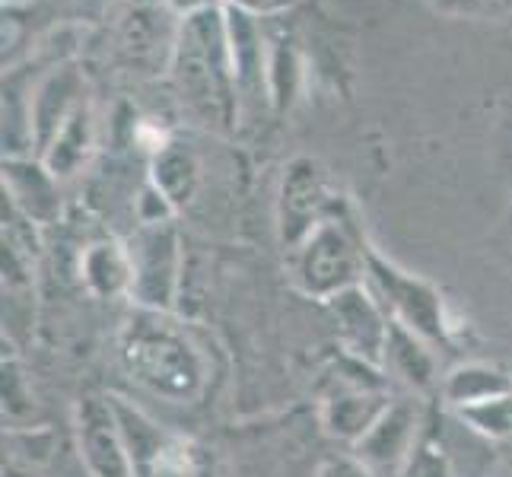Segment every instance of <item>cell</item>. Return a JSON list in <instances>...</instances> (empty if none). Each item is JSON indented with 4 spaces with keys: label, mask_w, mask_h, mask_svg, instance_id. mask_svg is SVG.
<instances>
[{
    "label": "cell",
    "mask_w": 512,
    "mask_h": 477,
    "mask_svg": "<svg viewBox=\"0 0 512 477\" xmlns=\"http://www.w3.org/2000/svg\"><path fill=\"white\" fill-rule=\"evenodd\" d=\"M118 357L128 376L150 395L185 404L207 385V357L172 312L134 309L118 334Z\"/></svg>",
    "instance_id": "obj_1"
},
{
    "label": "cell",
    "mask_w": 512,
    "mask_h": 477,
    "mask_svg": "<svg viewBox=\"0 0 512 477\" xmlns=\"http://www.w3.org/2000/svg\"><path fill=\"white\" fill-rule=\"evenodd\" d=\"M172 80L204 112L229 118L239 105L226 10L185 16L172 45Z\"/></svg>",
    "instance_id": "obj_2"
},
{
    "label": "cell",
    "mask_w": 512,
    "mask_h": 477,
    "mask_svg": "<svg viewBox=\"0 0 512 477\" xmlns=\"http://www.w3.org/2000/svg\"><path fill=\"white\" fill-rule=\"evenodd\" d=\"M366 255L363 229L341 201L331 217L290 249V280L303 296L328 303L331 296L366 284Z\"/></svg>",
    "instance_id": "obj_3"
},
{
    "label": "cell",
    "mask_w": 512,
    "mask_h": 477,
    "mask_svg": "<svg viewBox=\"0 0 512 477\" xmlns=\"http://www.w3.org/2000/svg\"><path fill=\"white\" fill-rule=\"evenodd\" d=\"M366 287L376 293V299L395 325L414 331L417 338L433 344L436 350L452 344L458 325L439 287L398 268L395 261H388L373 245H369L366 255Z\"/></svg>",
    "instance_id": "obj_4"
},
{
    "label": "cell",
    "mask_w": 512,
    "mask_h": 477,
    "mask_svg": "<svg viewBox=\"0 0 512 477\" xmlns=\"http://www.w3.org/2000/svg\"><path fill=\"white\" fill-rule=\"evenodd\" d=\"M128 249L134 261L131 303L137 309L172 312L182 284V242L175 226H140Z\"/></svg>",
    "instance_id": "obj_5"
},
{
    "label": "cell",
    "mask_w": 512,
    "mask_h": 477,
    "mask_svg": "<svg viewBox=\"0 0 512 477\" xmlns=\"http://www.w3.org/2000/svg\"><path fill=\"white\" fill-rule=\"evenodd\" d=\"M338 204L341 198L331 191L325 169L309 156L293 159L284 169L277 198V229L287 252L303 242L325 217H331Z\"/></svg>",
    "instance_id": "obj_6"
},
{
    "label": "cell",
    "mask_w": 512,
    "mask_h": 477,
    "mask_svg": "<svg viewBox=\"0 0 512 477\" xmlns=\"http://www.w3.org/2000/svg\"><path fill=\"white\" fill-rule=\"evenodd\" d=\"M80 462L90 477H134V465L118 427L112 395H86L74 408Z\"/></svg>",
    "instance_id": "obj_7"
},
{
    "label": "cell",
    "mask_w": 512,
    "mask_h": 477,
    "mask_svg": "<svg viewBox=\"0 0 512 477\" xmlns=\"http://www.w3.org/2000/svg\"><path fill=\"white\" fill-rule=\"evenodd\" d=\"M325 309L331 312L334 325H338V341H341L344 353L379 366L392 318H388V312L382 309L376 293L366 284H357L338 296H331Z\"/></svg>",
    "instance_id": "obj_8"
},
{
    "label": "cell",
    "mask_w": 512,
    "mask_h": 477,
    "mask_svg": "<svg viewBox=\"0 0 512 477\" xmlns=\"http://www.w3.org/2000/svg\"><path fill=\"white\" fill-rule=\"evenodd\" d=\"M423 439V408L414 398H392L353 452L376 471H404L417 443Z\"/></svg>",
    "instance_id": "obj_9"
},
{
    "label": "cell",
    "mask_w": 512,
    "mask_h": 477,
    "mask_svg": "<svg viewBox=\"0 0 512 477\" xmlns=\"http://www.w3.org/2000/svg\"><path fill=\"white\" fill-rule=\"evenodd\" d=\"M4 201L35 226H51L61 217V179L42 159H4Z\"/></svg>",
    "instance_id": "obj_10"
},
{
    "label": "cell",
    "mask_w": 512,
    "mask_h": 477,
    "mask_svg": "<svg viewBox=\"0 0 512 477\" xmlns=\"http://www.w3.org/2000/svg\"><path fill=\"white\" fill-rule=\"evenodd\" d=\"M433 350L436 347L417 338L414 331L392 322L379 366L388 379L401 382L404 388H411V392H427V388L436 385V353Z\"/></svg>",
    "instance_id": "obj_11"
},
{
    "label": "cell",
    "mask_w": 512,
    "mask_h": 477,
    "mask_svg": "<svg viewBox=\"0 0 512 477\" xmlns=\"http://www.w3.org/2000/svg\"><path fill=\"white\" fill-rule=\"evenodd\" d=\"M80 277L96 299H118L134 290V261L131 249L118 239H99L86 245L80 255Z\"/></svg>",
    "instance_id": "obj_12"
},
{
    "label": "cell",
    "mask_w": 512,
    "mask_h": 477,
    "mask_svg": "<svg viewBox=\"0 0 512 477\" xmlns=\"http://www.w3.org/2000/svg\"><path fill=\"white\" fill-rule=\"evenodd\" d=\"M29 102H32L35 150L42 153L51 140H55V134L64 128V121L83 105V83L77 74H70V70H58V74H51L39 90H35Z\"/></svg>",
    "instance_id": "obj_13"
},
{
    "label": "cell",
    "mask_w": 512,
    "mask_h": 477,
    "mask_svg": "<svg viewBox=\"0 0 512 477\" xmlns=\"http://www.w3.org/2000/svg\"><path fill=\"white\" fill-rule=\"evenodd\" d=\"M112 404H115L118 427H121V436H125L128 455H131L134 477H147L150 468L169 452V446L175 443V436H169L163 427H156V420H150L128 398L112 395Z\"/></svg>",
    "instance_id": "obj_14"
},
{
    "label": "cell",
    "mask_w": 512,
    "mask_h": 477,
    "mask_svg": "<svg viewBox=\"0 0 512 477\" xmlns=\"http://www.w3.org/2000/svg\"><path fill=\"white\" fill-rule=\"evenodd\" d=\"M90 153H93V109L83 102L64 121V128L55 134V140L39 153V159L58 179H70V175H77L86 166Z\"/></svg>",
    "instance_id": "obj_15"
},
{
    "label": "cell",
    "mask_w": 512,
    "mask_h": 477,
    "mask_svg": "<svg viewBox=\"0 0 512 477\" xmlns=\"http://www.w3.org/2000/svg\"><path fill=\"white\" fill-rule=\"evenodd\" d=\"M512 392V376L490 363H462L443 379V401L452 411Z\"/></svg>",
    "instance_id": "obj_16"
},
{
    "label": "cell",
    "mask_w": 512,
    "mask_h": 477,
    "mask_svg": "<svg viewBox=\"0 0 512 477\" xmlns=\"http://www.w3.org/2000/svg\"><path fill=\"white\" fill-rule=\"evenodd\" d=\"M150 182L175 204V210H179L194 198V194H198L201 166H198V159H194L191 150H185L182 144H169L166 150H160L153 156Z\"/></svg>",
    "instance_id": "obj_17"
},
{
    "label": "cell",
    "mask_w": 512,
    "mask_h": 477,
    "mask_svg": "<svg viewBox=\"0 0 512 477\" xmlns=\"http://www.w3.org/2000/svg\"><path fill=\"white\" fill-rule=\"evenodd\" d=\"M455 417L462 420L471 433L490 439V443H500V439L512 436V392L468 404V408H458Z\"/></svg>",
    "instance_id": "obj_18"
},
{
    "label": "cell",
    "mask_w": 512,
    "mask_h": 477,
    "mask_svg": "<svg viewBox=\"0 0 512 477\" xmlns=\"http://www.w3.org/2000/svg\"><path fill=\"white\" fill-rule=\"evenodd\" d=\"M401 477H452V468H449L446 452L436 446V439L423 433V439L417 443L411 462L404 465Z\"/></svg>",
    "instance_id": "obj_19"
},
{
    "label": "cell",
    "mask_w": 512,
    "mask_h": 477,
    "mask_svg": "<svg viewBox=\"0 0 512 477\" xmlns=\"http://www.w3.org/2000/svg\"><path fill=\"white\" fill-rule=\"evenodd\" d=\"M175 214H179V210H175V204L153 182H147L144 191H140V198H137V220H140V226H163V223H172Z\"/></svg>",
    "instance_id": "obj_20"
},
{
    "label": "cell",
    "mask_w": 512,
    "mask_h": 477,
    "mask_svg": "<svg viewBox=\"0 0 512 477\" xmlns=\"http://www.w3.org/2000/svg\"><path fill=\"white\" fill-rule=\"evenodd\" d=\"M20 411H32V395L23 392V376L20 369H16V363L4 360V414L10 420H20Z\"/></svg>",
    "instance_id": "obj_21"
},
{
    "label": "cell",
    "mask_w": 512,
    "mask_h": 477,
    "mask_svg": "<svg viewBox=\"0 0 512 477\" xmlns=\"http://www.w3.org/2000/svg\"><path fill=\"white\" fill-rule=\"evenodd\" d=\"M315 477H379L373 465H366L357 452H341V455H328L325 462L315 471Z\"/></svg>",
    "instance_id": "obj_22"
},
{
    "label": "cell",
    "mask_w": 512,
    "mask_h": 477,
    "mask_svg": "<svg viewBox=\"0 0 512 477\" xmlns=\"http://www.w3.org/2000/svg\"><path fill=\"white\" fill-rule=\"evenodd\" d=\"M147 477H191V455H188L182 439H175V443L169 446V452L150 468Z\"/></svg>",
    "instance_id": "obj_23"
},
{
    "label": "cell",
    "mask_w": 512,
    "mask_h": 477,
    "mask_svg": "<svg viewBox=\"0 0 512 477\" xmlns=\"http://www.w3.org/2000/svg\"><path fill=\"white\" fill-rule=\"evenodd\" d=\"M293 0H223V7H233L242 10L249 16H274V13H284Z\"/></svg>",
    "instance_id": "obj_24"
},
{
    "label": "cell",
    "mask_w": 512,
    "mask_h": 477,
    "mask_svg": "<svg viewBox=\"0 0 512 477\" xmlns=\"http://www.w3.org/2000/svg\"><path fill=\"white\" fill-rule=\"evenodd\" d=\"M163 7L179 13L182 20L185 16H194V13H204V10H217L223 7V0H163Z\"/></svg>",
    "instance_id": "obj_25"
}]
</instances>
